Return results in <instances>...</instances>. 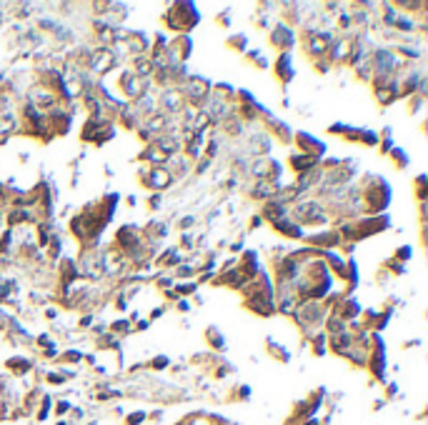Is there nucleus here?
<instances>
[{"mask_svg": "<svg viewBox=\"0 0 428 425\" xmlns=\"http://www.w3.org/2000/svg\"><path fill=\"white\" fill-rule=\"evenodd\" d=\"M205 340H210V345L216 348V350H223L225 348V340H223V335H221L218 328H208L205 330Z\"/></svg>", "mask_w": 428, "mask_h": 425, "instance_id": "nucleus-11", "label": "nucleus"}, {"mask_svg": "<svg viewBox=\"0 0 428 425\" xmlns=\"http://www.w3.org/2000/svg\"><path fill=\"white\" fill-rule=\"evenodd\" d=\"M388 155L393 158V163H396V168H398V170L408 168V163H411V160H408V155H405V153L401 150V148H393V150H391Z\"/></svg>", "mask_w": 428, "mask_h": 425, "instance_id": "nucleus-13", "label": "nucleus"}, {"mask_svg": "<svg viewBox=\"0 0 428 425\" xmlns=\"http://www.w3.org/2000/svg\"><path fill=\"white\" fill-rule=\"evenodd\" d=\"M163 20H165V25L170 30H176L178 35H183L190 28L198 25L201 15H198V10H196L193 3H176V5H170V10L163 15Z\"/></svg>", "mask_w": 428, "mask_h": 425, "instance_id": "nucleus-1", "label": "nucleus"}, {"mask_svg": "<svg viewBox=\"0 0 428 425\" xmlns=\"http://www.w3.org/2000/svg\"><path fill=\"white\" fill-rule=\"evenodd\" d=\"M295 140H298V145H301L303 155L320 158V155L326 153V145H323V140H318V138H313V135H308V133H298V135H295Z\"/></svg>", "mask_w": 428, "mask_h": 425, "instance_id": "nucleus-5", "label": "nucleus"}, {"mask_svg": "<svg viewBox=\"0 0 428 425\" xmlns=\"http://www.w3.org/2000/svg\"><path fill=\"white\" fill-rule=\"evenodd\" d=\"M5 368H8L10 373H15V375H25V373L30 370V360H28V358L15 355V358H10L8 363H5Z\"/></svg>", "mask_w": 428, "mask_h": 425, "instance_id": "nucleus-10", "label": "nucleus"}, {"mask_svg": "<svg viewBox=\"0 0 428 425\" xmlns=\"http://www.w3.org/2000/svg\"><path fill=\"white\" fill-rule=\"evenodd\" d=\"M281 235H286V238H293V240H301V238H306V233H303V228L298 225L291 215H286V218H281V220H275V223H270Z\"/></svg>", "mask_w": 428, "mask_h": 425, "instance_id": "nucleus-7", "label": "nucleus"}, {"mask_svg": "<svg viewBox=\"0 0 428 425\" xmlns=\"http://www.w3.org/2000/svg\"><path fill=\"white\" fill-rule=\"evenodd\" d=\"M266 348H268V353L275 355L278 360H288V358H291V355L286 353V348H283V345H278L275 340H266Z\"/></svg>", "mask_w": 428, "mask_h": 425, "instance_id": "nucleus-12", "label": "nucleus"}, {"mask_svg": "<svg viewBox=\"0 0 428 425\" xmlns=\"http://www.w3.org/2000/svg\"><path fill=\"white\" fill-rule=\"evenodd\" d=\"M193 273H196V268L193 265H180V278H193Z\"/></svg>", "mask_w": 428, "mask_h": 425, "instance_id": "nucleus-21", "label": "nucleus"}, {"mask_svg": "<svg viewBox=\"0 0 428 425\" xmlns=\"http://www.w3.org/2000/svg\"><path fill=\"white\" fill-rule=\"evenodd\" d=\"M180 225H183V228H188V225H193V218H183V220H180Z\"/></svg>", "mask_w": 428, "mask_h": 425, "instance_id": "nucleus-25", "label": "nucleus"}, {"mask_svg": "<svg viewBox=\"0 0 428 425\" xmlns=\"http://www.w3.org/2000/svg\"><path fill=\"white\" fill-rule=\"evenodd\" d=\"M308 243H311V245H323V248H336V245L340 243V235H338L336 230H328V233H318V235H311ZM323 248H320V250H323Z\"/></svg>", "mask_w": 428, "mask_h": 425, "instance_id": "nucleus-9", "label": "nucleus"}, {"mask_svg": "<svg viewBox=\"0 0 428 425\" xmlns=\"http://www.w3.org/2000/svg\"><path fill=\"white\" fill-rule=\"evenodd\" d=\"M273 70H275V78L281 80L283 85H286V83H291V80L295 78V70H293V58H291V53H281V55H278L275 65H273Z\"/></svg>", "mask_w": 428, "mask_h": 425, "instance_id": "nucleus-6", "label": "nucleus"}, {"mask_svg": "<svg viewBox=\"0 0 428 425\" xmlns=\"http://www.w3.org/2000/svg\"><path fill=\"white\" fill-rule=\"evenodd\" d=\"M396 390H398V388H396V382H391V385H386V398H393V395H396Z\"/></svg>", "mask_w": 428, "mask_h": 425, "instance_id": "nucleus-23", "label": "nucleus"}, {"mask_svg": "<svg viewBox=\"0 0 428 425\" xmlns=\"http://www.w3.org/2000/svg\"><path fill=\"white\" fill-rule=\"evenodd\" d=\"M288 165H291V170L295 175H306V173H311V170H315L318 158H311V155H303V153H293L288 158Z\"/></svg>", "mask_w": 428, "mask_h": 425, "instance_id": "nucleus-8", "label": "nucleus"}, {"mask_svg": "<svg viewBox=\"0 0 428 425\" xmlns=\"http://www.w3.org/2000/svg\"><path fill=\"white\" fill-rule=\"evenodd\" d=\"M140 183L153 190V193H160V190H165L170 183H173V173L168 170V165H151L148 170H140Z\"/></svg>", "mask_w": 428, "mask_h": 425, "instance_id": "nucleus-3", "label": "nucleus"}, {"mask_svg": "<svg viewBox=\"0 0 428 425\" xmlns=\"http://www.w3.org/2000/svg\"><path fill=\"white\" fill-rule=\"evenodd\" d=\"M288 215L298 223V225H326L328 223V212H326V208L320 205L318 200H301L295 208H293V212H288Z\"/></svg>", "mask_w": 428, "mask_h": 425, "instance_id": "nucleus-2", "label": "nucleus"}, {"mask_svg": "<svg viewBox=\"0 0 428 425\" xmlns=\"http://www.w3.org/2000/svg\"><path fill=\"white\" fill-rule=\"evenodd\" d=\"M63 360H66V363H78V360H83V355H80V350H68L63 355Z\"/></svg>", "mask_w": 428, "mask_h": 425, "instance_id": "nucleus-19", "label": "nucleus"}, {"mask_svg": "<svg viewBox=\"0 0 428 425\" xmlns=\"http://www.w3.org/2000/svg\"><path fill=\"white\" fill-rule=\"evenodd\" d=\"M68 410H70V403L68 400H60L58 405H55V415H66Z\"/></svg>", "mask_w": 428, "mask_h": 425, "instance_id": "nucleus-20", "label": "nucleus"}, {"mask_svg": "<svg viewBox=\"0 0 428 425\" xmlns=\"http://www.w3.org/2000/svg\"><path fill=\"white\" fill-rule=\"evenodd\" d=\"M246 40H248L246 35H235V38H228V45H230V48H235V50L241 53V50L246 48Z\"/></svg>", "mask_w": 428, "mask_h": 425, "instance_id": "nucleus-17", "label": "nucleus"}, {"mask_svg": "<svg viewBox=\"0 0 428 425\" xmlns=\"http://www.w3.org/2000/svg\"><path fill=\"white\" fill-rule=\"evenodd\" d=\"M301 425H320V423H318V420H315V418H308V420H303V423H301Z\"/></svg>", "mask_w": 428, "mask_h": 425, "instance_id": "nucleus-24", "label": "nucleus"}, {"mask_svg": "<svg viewBox=\"0 0 428 425\" xmlns=\"http://www.w3.org/2000/svg\"><path fill=\"white\" fill-rule=\"evenodd\" d=\"M158 263L160 265H178L180 263V255H178V250H165L160 258H158Z\"/></svg>", "mask_w": 428, "mask_h": 425, "instance_id": "nucleus-14", "label": "nucleus"}, {"mask_svg": "<svg viewBox=\"0 0 428 425\" xmlns=\"http://www.w3.org/2000/svg\"><path fill=\"white\" fill-rule=\"evenodd\" d=\"M411 253H413V248H411V245H403V248H398L396 258H398V260H411Z\"/></svg>", "mask_w": 428, "mask_h": 425, "instance_id": "nucleus-18", "label": "nucleus"}, {"mask_svg": "<svg viewBox=\"0 0 428 425\" xmlns=\"http://www.w3.org/2000/svg\"><path fill=\"white\" fill-rule=\"evenodd\" d=\"M165 365H168V358H163V355L153 360V368H156V370H160V368H165Z\"/></svg>", "mask_w": 428, "mask_h": 425, "instance_id": "nucleus-22", "label": "nucleus"}, {"mask_svg": "<svg viewBox=\"0 0 428 425\" xmlns=\"http://www.w3.org/2000/svg\"><path fill=\"white\" fill-rule=\"evenodd\" d=\"M295 33H293V28L291 25H286V23H281V25H275L270 33H268V42L275 48V50H281V53H291V48L295 45Z\"/></svg>", "mask_w": 428, "mask_h": 425, "instance_id": "nucleus-4", "label": "nucleus"}, {"mask_svg": "<svg viewBox=\"0 0 428 425\" xmlns=\"http://www.w3.org/2000/svg\"><path fill=\"white\" fill-rule=\"evenodd\" d=\"M58 425H68V423H66V420H58Z\"/></svg>", "mask_w": 428, "mask_h": 425, "instance_id": "nucleus-26", "label": "nucleus"}, {"mask_svg": "<svg viewBox=\"0 0 428 425\" xmlns=\"http://www.w3.org/2000/svg\"><path fill=\"white\" fill-rule=\"evenodd\" d=\"M248 60L253 63L255 68H261V70H263V68H268V60L263 58V53H261V50H250V53H248Z\"/></svg>", "mask_w": 428, "mask_h": 425, "instance_id": "nucleus-15", "label": "nucleus"}, {"mask_svg": "<svg viewBox=\"0 0 428 425\" xmlns=\"http://www.w3.org/2000/svg\"><path fill=\"white\" fill-rule=\"evenodd\" d=\"M145 418H148V413H143V410H135V413H131V415H125V425H140Z\"/></svg>", "mask_w": 428, "mask_h": 425, "instance_id": "nucleus-16", "label": "nucleus"}]
</instances>
